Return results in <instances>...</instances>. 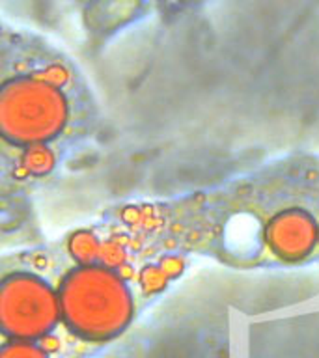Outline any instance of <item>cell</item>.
Instances as JSON below:
<instances>
[{
	"label": "cell",
	"mask_w": 319,
	"mask_h": 358,
	"mask_svg": "<svg viewBox=\"0 0 319 358\" xmlns=\"http://www.w3.org/2000/svg\"><path fill=\"white\" fill-rule=\"evenodd\" d=\"M60 310L73 329L88 338H108L125 327L133 304L122 280L105 267L73 271L62 285Z\"/></svg>",
	"instance_id": "obj_1"
},
{
	"label": "cell",
	"mask_w": 319,
	"mask_h": 358,
	"mask_svg": "<svg viewBox=\"0 0 319 358\" xmlns=\"http://www.w3.org/2000/svg\"><path fill=\"white\" fill-rule=\"evenodd\" d=\"M66 120V103L52 84L17 78L0 95V123L15 142H39L58 133Z\"/></svg>",
	"instance_id": "obj_2"
},
{
	"label": "cell",
	"mask_w": 319,
	"mask_h": 358,
	"mask_svg": "<svg viewBox=\"0 0 319 358\" xmlns=\"http://www.w3.org/2000/svg\"><path fill=\"white\" fill-rule=\"evenodd\" d=\"M60 302L55 293L32 276H11L0 291V319L15 338H38L55 327Z\"/></svg>",
	"instance_id": "obj_3"
},
{
	"label": "cell",
	"mask_w": 319,
	"mask_h": 358,
	"mask_svg": "<svg viewBox=\"0 0 319 358\" xmlns=\"http://www.w3.org/2000/svg\"><path fill=\"white\" fill-rule=\"evenodd\" d=\"M269 241L285 257L304 256L316 243V226L302 211H288L276 217L269 228Z\"/></svg>",
	"instance_id": "obj_4"
},
{
	"label": "cell",
	"mask_w": 319,
	"mask_h": 358,
	"mask_svg": "<svg viewBox=\"0 0 319 358\" xmlns=\"http://www.w3.org/2000/svg\"><path fill=\"white\" fill-rule=\"evenodd\" d=\"M0 358H47V355L28 341H13L2 349Z\"/></svg>",
	"instance_id": "obj_5"
},
{
	"label": "cell",
	"mask_w": 319,
	"mask_h": 358,
	"mask_svg": "<svg viewBox=\"0 0 319 358\" xmlns=\"http://www.w3.org/2000/svg\"><path fill=\"white\" fill-rule=\"evenodd\" d=\"M73 252L77 254V257L88 262V259H92L95 256L97 245H95V241L92 237H88V235H78L77 239L73 241Z\"/></svg>",
	"instance_id": "obj_6"
}]
</instances>
